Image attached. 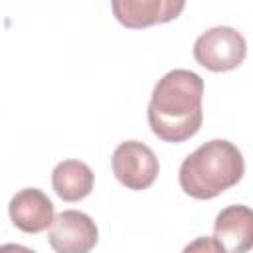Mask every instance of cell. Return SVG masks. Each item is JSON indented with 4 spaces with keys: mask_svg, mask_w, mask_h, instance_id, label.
Masks as SVG:
<instances>
[{
    "mask_svg": "<svg viewBox=\"0 0 253 253\" xmlns=\"http://www.w3.org/2000/svg\"><path fill=\"white\" fill-rule=\"evenodd\" d=\"M12 223L24 233H42L53 221V204L38 188H24L16 192L8 204Z\"/></svg>",
    "mask_w": 253,
    "mask_h": 253,
    "instance_id": "52a82bcc",
    "label": "cell"
},
{
    "mask_svg": "<svg viewBox=\"0 0 253 253\" xmlns=\"http://www.w3.org/2000/svg\"><path fill=\"white\" fill-rule=\"evenodd\" d=\"M47 241L57 253H87L99 241V229L95 221L77 210H63L53 215Z\"/></svg>",
    "mask_w": 253,
    "mask_h": 253,
    "instance_id": "5b68a950",
    "label": "cell"
},
{
    "mask_svg": "<svg viewBox=\"0 0 253 253\" xmlns=\"http://www.w3.org/2000/svg\"><path fill=\"white\" fill-rule=\"evenodd\" d=\"M245 172L241 150L223 138H213L198 146L184 158L178 182L180 188L196 200H211L235 186Z\"/></svg>",
    "mask_w": 253,
    "mask_h": 253,
    "instance_id": "7a4b0ae2",
    "label": "cell"
},
{
    "mask_svg": "<svg viewBox=\"0 0 253 253\" xmlns=\"http://www.w3.org/2000/svg\"><path fill=\"white\" fill-rule=\"evenodd\" d=\"M113 174L128 190H146L158 178V158L150 146L138 140L121 142L113 152Z\"/></svg>",
    "mask_w": 253,
    "mask_h": 253,
    "instance_id": "277c9868",
    "label": "cell"
},
{
    "mask_svg": "<svg viewBox=\"0 0 253 253\" xmlns=\"http://www.w3.org/2000/svg\"><path fill=\"white\" fill-rule=\"evenodd\" d=\"M198 249H206V251H221L219 245L213 241V237H211V239L202 237V239H198L196 243H192V245L186 247V251H198Z\"/></svg>",
    "mask_w": 253,
    "mask_h": 253,
    "instance_id": "30bf717a",
    "label": "cell"
},
{
    "mask_svg": "<svg viewBox=\"0 0 253 253\" xmlns=\"http://www.w3.org/2000/svg\"><path fill=\"white\" fill-rule=\"evenodd\" d=\"M95 174L81 160H63L51 172L53 192L65 202H79L93 190Z\"/></svg>",
    "mask_w": 253,
    "mask_h": 253,
    "instance_id": "9c48e42d",
    "label": "cell"
},
{
    "mask_svg": "<svg viewBox=\"0 0 253 253\" xmlns=\"http://www.w3.org/2000/svg\"><path fill=\"white\" fill-rule=\"evenodd\" d=\"M186 0H111L113 16L130 30H142L176 20Z\"/></svg>",
    "mask_w": 253,
    "mask_h": 253,
    "instance_id": "8992f818",
    "label": "cell"
},
{
    "mask_svg": "<svg viewBox=\"0 0 253 253\" xmlns=\"http://www.w3.org/2000/svg\"><path fill=\"white\" fill-rule=\"evenodd\" d=\"M204 79L190 69H172L158 79L148 103L150 130L164 142L192 138L204 121Z\"/></svg>",
    "mask_w": 253,
    "mask_h": 253,
    "instance_id": "6da1fadb",
    "label": "cell"
},
{
    "mask_svg": "<svg viewBox=\"0 0 253 253\" xmlns=\"http://www.w3.org/2000/svg\"><path fill=\"white\" fill-rule=\"evenodd\" d=\"M245 55H247L245 38L229 26L210 28L194 42L196 61L213 73L231 71L239 67Z\"/></svg>",
    "mask_w": 253,
    "mask_h": 253,
    "instance_id": "3957f363",
    "label": "cell"
},
{
    "mask_svg": "<svg viewBox=\"0 0 253 253\" xmlns=\"http://www.w3.org/2000/svg\"><path fill=\"white\" fill-rule=\"evenodd\" d=\"M213 241L221 251L241 253L253 243V211L247 206H227L213 223Z\"/></svg>",
    "mask_w": 253,
    "mask_h": 253,
    "instance_id": "ba28073f",
    "label": "cell"
}]
</instances>
